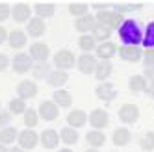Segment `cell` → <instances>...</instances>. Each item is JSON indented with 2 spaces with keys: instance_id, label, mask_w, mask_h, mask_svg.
<instances>
[{
  "instance_id": "cell-1",
  "label": "cell",
  "mask_w": 154,
  "mask_h": 152,
  "mask_svg": "<svg viewBox=\"0 0 154 152\" xmlns=\"http://www.w3.org/2000/svg\"><path fill=\"white\" fill-rule=\"evenodd\" d=\"M119 37L126 47H137L139 43H143V34L134 19L123 20V24L119 26Z\"/></svg>"
},
{
  "instance_id": "cell-2",
  "label": "cell",
  "mask_w": 154,
  "mask_h": 152,
  "mask_svg": "<svg viewBox=\"0 0 154 152\" xmlns=\"http://www.w3.org/2000/svg\"><path fill=\"white\" fill-rule=\"evenodd\" d=\"M11 67L15 72L19 74H24V72H30L34 69V59H32L30 54H24V52H19L17 56L11 59Z\"/></svg>"
},
{
  "instance_id": "cell-3",
  "label": "cell",
  "mask_w": 154,
  "mask_h": 152,
  "mask_svg": "<svg viewBox=\"0 0 154 152\" xmlns=\"http://www.w3.org/2000/svg\"><path fill=\"white\" fill-rule=\"evenodd\" d=\"M97 20H98V24H104L109 30H113V28H119L121 24H123V15L106 9V11H98L97 13Z\"/></svg>"
},
{
  "instance_id": "cell-4",
  "label": "cell",
  "mask_w": 154,
  "mask_h": 152,
  "mask_svg": "<svg viewBox=\"0 0 154 152\" xmlns=\"http://www.w3.org/2000/svg\"><path fill=\"white\" fill-rule=\"evenodd\" d=\"M54 65L58 67V71H69L76 65V58L71 50H60L54 56Z\"/></svg>"
},
{
  "instance_id": "cell-5",
  "label": "cell",
  "mask_w": 154,
  "mask_h": 152,
  "mask_svg": "<svg viewBox=\"0 0 154 152\" xmlns=\"http://www.w3.org/2000/svg\"><path fill=\"white\" fill-rule=\"evenodd\" d=\"M117 54H119V58L121 59H125V61H130V63H136L139 59H143V50L139 47H119L117 48Z\"/></svg>"
},
{
  "instance_id": "cell-6",
  "label": "cell",
  "mask_w": 154,
  "mask_h": 152,
  "mask_svg": "<svg viewBox=\"0 0 154 152\" xmlns=\"http://www.w3.org/2000/svg\"><path fill=\"white\" fill-rule=\"evenodd\" d=\"M19 147L23 150H30V148H35V145L39 143V135L34 132V130H23L19 134Z\"/></svg>"
},
{
  "instance_id": "cell-7",
  "label": "cell",
  "mask_w": 154,
  "mask_h": 152,
  "mask_svg": "<svg viewBox=\"0 0 154 152\" xmlns=\"http://www.w3.org/2000/svg\"><path fill=\"white\" fill-rule=\"evenodd\" d=\"M87 121H89V124L93 126V130H102L109 123V115H108L106 110H93L89 113V119H87Z\"/></svg>"
},
{
  "instance_id": "cell-8",
  "label": "cell",
  "mask_w": 154,
  "mask_h": 152,
  "mask_svg": "<svg viewBox=\"0 0 154 152\" xmlns=\"http://www.w3.org/2000/svg\"><path fill=\"white\" fill-rule=\"evenodd\" d=\"M37 113H39L41 119H45V121H56L58 115H60V108L52 100H45V102H41Z\"/></svg>"
},
{
  "instance_id": "cell-9",
  "label": "cell",
  "mask_w": 154,
  "mask_h": 152,
  "mask_svg": "<svg viewBox=\"0 0 154 152\" xmlns=\"http://www.w3.org/2000/svg\"><path fill=\"white\" fill-rule=\"evenodd\" d=\"M137 117H139V108H137L136 104H125V106H121V110H119V119H121L125 124L136 123Z\"/></svg>"
},
{
  "instance_id": "cell-10",
  "label": "cell",
  "mask_w": 154,
  "mask_h": 152,
  "mask_svg": "<svg viewBox=\"0 0 154 152\" xmlns=\"http://www.w3.org/2000/svg\"><path fill=\"white\" fill-rule=\"evenodd\" d=\"M28 54L32 56V59H35L39 63H47V59L50 56V50H48V47L45 45V43H34V45H30V52Z\"/></svg>"
},
{
  "instance_id": "cell-11",
  "label": "cell",
  "mask_w": 154,
  "mask_h": 152,
  "mask_svg": "<svg viewBox=\"0 0 154 152\" xmlns=\"http://www.w3.org/2000/svg\"><path fill=\"white\" fill-rule=\"evenodd\" d=\"M30 15H32V9L28 4L24 2H20V4H15L11 8V17L15 23H28L30 20Z\"/></svg>"
},
{
  "instance_id": "cell-12",
  "label": "cell",
  "mask_w": 154,
  "mask_h": 152,
  "mask_svg": "<svg viewBox=\"0 0 154 152\" xmlns=\"http://www.w3.org/2000/svg\"><path fill=\"white\" fill-rule=\"evenodd\" d=\"M76 65H78V71L82 74H91L97 69V59H95V56H91V54H82L78 58V61H76Z\"/></svg>"
},
{
  "instance_id": "cell-13",
  "label": "cell",
  "mask_w": 154,
  "mask_h": 152,
  "mask_svg": "<svg viewBox=\"0 0 154 152\" xmlns=\"http://www.w3.org/2000/svg\"><path fill=\"white\" fill-rule=\"evenodd\" d=\"M17 93H19V99H23V100L32 99V96L37 95V85L32 80H24V82H20L17 85Z\"/></svg>"
},
{
  "instance_id": "cell-14",
  "label": "cell",
  "mask_w": 154,
  "mask_h": 152,
  "mask_svg": "<svg viewBox=\"0 0 154 152\" xmlns=\"http://www.w3.org/2000/svg\"><path fill=\"white\" fill-rule=\"evenodd\" d=\"M45 20L35 17V19H30L28 20V26H26V35H32V37H41L43 34H45Z\"/></svg>"
},
{
  "instance_id": "cell-15",
  "label": "cell",
  "mask_w": 154,
  "mask_h": 152,
  "mask_svg": "<svg viewBox=\"0 0 154 152\" xmlns=\"http://www.w3.org/2000/svg\"><path fill=\"white\" fill-rule=\"evenodd\" d=\"M8 43H9V47H11V48L19 50V48L26 47L28 35L24 34L23 30H13V32H9V35H8Z\"/></svg>"
},
{
  "instance_id": "cell-16",
  "label": "cell",
  "mask_w": 154,
  "mask_h": 152,
  "mask_svg": "<svg viewBox=\"0 0 154 152\" xmlns=\"http://www.w3.org/2000/svg\"><path fill=\"white\" fill-rule=\"evenodd\" d=\"M117 48L119 47L115 45V43H112V41H109V43H102V45L97 47V56L100 58L102 61H109L117 54Z\"/></svg>"
},
{
  "instance_id": "cell-17",
  "label": "cell",
  "mask_w": 154,
  "mask_h": 152,
  "mask_svg": "<svg viewBox=\"0 0 154 152\" xmlns=\"http://www.w3.org/2000/svg\"><path fill=\"white\" fill-rule=\"evenodd\" d=\"M39 141L45 148H56L60 143V134L56 130H43V134L39 135Z\"/></svg>"
},
{
  "instance_id": "cell-18",
  "label": "cell",
  "mask_w": 154,
  "mask_h": 152,
  "mask_svg": "<svg viewBox=\"0 0 154 152\" xmlns=\"http://www.w3.org/2000/svg\"><path fill=\"white\" fill-rule=\"evenodd\" d=\"M87 113L84 110H72L69 115H67V123L71 128H82L85 123H87Z\"/></svg>"
},
{
  "instance_id": "cell-19",
  "label": "cell",
  "mask_w": 154,
  "mask_h": 152,
  "mask_svg": "<svg viewBox=\"0 0 154 152\" xmlns=\"http://www.w3.org/2000/svg\"><path fill=\"white\" fill-rule=\"evenodd\" d=\"M97 96H98L100 100H104V102H109V100H113L115 96H117V91H115V87H113L112 84L102 82V84L97 87Z\"/></svg>"
},
{
  "instance_id": "cell-20",
  "label": "cell",
  "mask_w": 154,
  "mask_h": 152,
  "mask_svg": "<svg viewBox=\"0 0 154 152\" xmlns=\"http://www.w3.org/2000/svg\"><path fill=\"white\" fill-rule=\"evenodd\" d=\"M52 102L56 104L58 108H69L72 104V96L69 91H65V89H58V91H54V96H52Z\"/></svg>"
},
{
  "instance_id": "cell-21",
  "label": "cell",
  "mask_w": 154,
  "mask_h": 152,
  "mask_svg": "<svg viewBox=\"0 0 154 152\" xmlns=\"http://www.w3.org/2000/svg\"><path fill=\"white\" fill-rule=\"evenodd\" d=\"M130 139H132V134H130L128 128H117L115 132H113V135H112L113 145H117V147H125V145H128Z\"/></svg>"
},
{
  "instance_id": "cell-22",
  "label": "cell",
  "mask_w": 154,
  "mask_h": 152,
  "mask_svg": "<svg viewBox=\"0 0 154 152\" xmlns=\"http://www.w3.org/2000/svg\"><path fill=\"white\" fill-rule=\"evenodd\" d=\"M85 141H87V145H91V148H98L106 143V135L100 130H91V132L85 134Z\"/></svg>"
},
{
  "instance_id": "cell-23",
  "label": "cell",
  "mask_w": 154,
  "mask_h": 152,
  "mask_svg": "<svg viewBox=\"0 0 154 152\" xmlns=\"http://www.w3.org/2000/svg\"><path fill=\"white\" fill-rule=\"evenodd\" d=\"M149 85V80L145 78L143 74H134L132 78L128 80V87L134 91V93H139V91H145Z\"/></svg>"
},
{
  "instance_id": "cell-24",
  "label": "cell",
  "mask_w": 154,
  "mask_h": 152,
  "mask_svg": "<svg viewBox=\"0 0 154 152\" xmlns=\"http://www.w3.org/2000/svg\"><path fill=\"white\" fill-rule=\"evenodd\" d=\"M74 28L78 30V32H89V30H93L95 28V17L93 15H84V17H80V19H76L74 20Z\"/></svg>"
},
{
  "instance_id": "cell-25",
  "label": "cell",
  "mask_w": 154,
  "mask_h": 152,
  "mask_svg": "<svg viewBox=\"0 0 154 152\" xmlns=\"http://www.w3.org/2000/svg\"><path fill=\"white\" fill-rule=\"evenodd\" d=\"M112 71H113L112 61H100V63H97V69H95V76H97V80L104 82L106 78H109Z\"/></svg>"
},
{
  "instance_id": "cell-26",
  "label": "cell",
  "mask_w": 154,
  "mask_h": 152,
  "mask_svg": "<svg viewBox=\"0 0 154 152\" xmlns=\"http://www.w3.org/2000/svg\"><path fill=\"white\" fill-rule=\"evenodd\" d=\"M69 80V74L67 71H52V74L48 76V85H52V87H60V85H65Z\"/></svg>"
},
{
  "instance_id": "cell-27",
  "label": "cell",
  "mask_w": 154,
  "mask_h": 152,
  "mask_svg": "<svg viewBox=\"0 0 154 152\" xmlns=\"http://www.w3.org/2000/svg\"><path fill=\"white\" fill-rule=\"evenodd\" d=\"M15 139H19L17 128H13V126H6V128L0 130V143H2V145H11Z\"/></svg>"
},
{
  "instance_id": "cell-28",
  "label": "cell",
  "mask_w": 154,
  "mask_h": 152,
  "mask_svg": "<svg viewBox=\"0 0 154 152\" xmlns=\"http://www.w3.org/2000/svg\"><path fill=\"white\" fill-rule=\"evenodd\" d=\"M60 139L63 141L65 145H76V143H78V132H76L74 128L67 126V128H63L60 132Z\"/></svg>"
},
{
  "instance_id": "cell-29",
  "label": "cell",
  "mask_w": 154,
  "mask_h": 152,
  "mask_svg": "<svg viewBox=\"0 0 154 152\" xmlns=\"http://www.w3.org/2000/svg\"><path fill=\"white\" fill-rule=\"evenodd\" d=\"M34 9H35V15H37L39 19H48V17L54 15V4L37 2V4L34 6Z\"/></svg>"
},
{
  "instance_id": "cell-30",
  "label": "cell",
  "mask_w": 154,
  "mask_h": 152,
  "mask_svg": "<svg viewBox=\"0 0 154 152\" xmlns=\"http://www.w3.org/2000/svg\"><path fill=\"white\" fill-rule=\"evenodd\" d=\"M91 35H93L95 41H106V39H109V35H112V30L108 26H104V24H95V28L91 30Z\"/></svg>"
},
{
  "instance_id": "cell-31",
  "label": "cell",
  "mask_w": 154,
  "mask_h": 152,
  "mask_svg": "<svg viewBox=\"0 0 154 152\" xmlns=\"http://www.w3.org/2000/svg\"><path fill=\"white\" fill-rule=\"evenodd\" d=\"M32 72H34V78H35V80H48V76L52 74L48 63H37Z\"/></svg>"
},
{
  "instance_id": "cell-32",
  "label": "cell",
  "mask_w": 154,
  "mask_h": 152,
  "mask_svg": "<svg viewBox=\"0 0 154 152\" xmlns=\"http://www.w3.org/2000/svg\"><path fill=\"white\" fill-rule=\"evenodd\" d=\"M87 9H89V6L84 4V2H72V4H69V13L74 15L76 19L87 15Z\"/></svg>"
},
{
  "instance_id": "cell-33",
  "label": "cell",
  "mask_w": 154,
  "mask_h": 152,
  "mask_svg": "<svg viewBox=\"0 0 154 152\" xmlns=\"http://www.w3.org/2000/svg\"><path fill=\"white\" fill-rule=\"evenodd\" d=\"M141 45L145 47V50L147 48H154V20L147 24V30H145V35H143Z\"/></svg>"
},
{
  "instance_id": "cell-34",
  "label": "cell",
  "mask_w": 154,
  "mask_h": 152,
  "mask_svg": "<svg viewBox=\"0 0 154 152\" xmlns=\"http://www.w3.org/2000/svg\"><path fill=\"white\" fill-rule=\"evenodd\" d=\"M26 110H28V108H26L24 100H23V99H19V96L9 102V113H13V115H20V113L24 115Z\"/></svg>"
},
{
  "instance_id": "cell-35",
  "label": "cell",
  "mask_w": 154,
  "mask_h": 152,
  "mask_svg": "<svg viewBox=\"0 0 154 152\" xmlns=\"http://www.w3.org/2000/svg\"><path fill=\"white\" fill-rule=\"evenodd\" d=\"M37 123H39V113L34 110V108H28L24 111V124L28 128H34V126H37Z\"/></svg>"
},
{
  "instance_id": "cell-36",
  "label": "cell",
  "mask_w": 154,
  "mask_h": 152,
  "mask_svg": "<svg viewBox=\"0 0 154 152\" xmlns=\"http://www.w3.org/2000/svg\"><path fill=\"white\" fill-rule=\"evenodd\" d=\"M78 47L84 50V54H89L95 48V39H93V35H82L78 39Z\"/></svg>"
},
{
  "instance_id": "cell-37",
  "label": "cell",
  "mask_w": 154,
  "mask_h": 152,
  "mask_svg": "<svg viewBox=\"0 0 154 152\" xmlns=\"http://www.w3.org/2000/svg\"><path fill=\"white\" fill-rule=\"evenodd\" d=\"M139 145L143 150H154V132H145L139 139Z\"/></svg>"
},
{
  "instance_id": "cell-38",
  "label": "cell",
  "mask_w": 154,
  "mask_h": 152,
  "mask_svg": "<svg viewBox=\"0 0 154 152\" xmlns=\"http://www.w3.org/2000/svg\"><path fill=\"white\" fill-rule=\"evenodd\" d=\"M143 63H145V67H154V48H147L143 50Z\"/></svg>"
},
{
  "instance_id": "cell-39",
  "label": "cell",
  "mask_w": 154,
  "mask_h": 152,
  "mask_svg": "<svg viewBox=\"0 0 154 152\" xmlns=\"http://www.w3.org/2000/svg\"><path fill=\"white\" fill-rule=\"evenodd\" d=\"M9 15H11V8H9L8 4H4V2H0V23L6 20Z\"/></svg>"
},
{
  "instance_id": "cell-40",
  "label": "cell",
  "mask_w": 154,
  "mask_h": 152,
  "mask_svg": "<svg viewBox=\"0 0 154 152\" xmlns=\"http://www.w3.org/2000/svg\"><path fill=\"white\" fill-rule=\"evenodd\" d=\"M113 9H115V13L123 15L126 11H132V4H113Z\"/></svg>"
},
{
  "instance_id": "cell-41",
  "label": "cell",
  "mask_w": 154,
  "mask_h": 152,
  "mask_svg": "<svg viewBox=\"0 0 154 152\" xmlns=\"http://www.w3.org/2000/svg\"><path fill=\"white\" fill-rule=\"evenodd\" d=\"M9 121H11V113L9 111H0V130L6 128Z\"/></svg>"
},
{
  "instance_id": "cell-42",
  "label": "cell",
  "mask_w": 154,
  "mask_h": 152,
  "mask_svg": "<svg viewBox=\"0 0 154 152\" xmlns=\"http://www.w3.org/2000/svg\"><path fill=\"white\" fill-rule=\"evenodd\" d=\"M9 67V58L6 56V54H0V72L6 71Z\"/></svg>"
},
{
  "instance_id": "cell-43",
  "label": "cell",
  "mask_w": 154,
  "mask_h": 152,
  "mask_svg": "<svg viewBox=\"0 0 154 152\" xmlns=\"http://www.w3.org/2000/svg\"><path fill=\"white\" fill-rule=\"evenodd\" d=\"M143 76H145L149 82H154V67H145V72H143Z\"/></svg>"
},
{
  "instance_id": "cell-44",
  "label": "cell",
  "mask_w": 154,
  "mask_h": 152,
  "mask_svg": "<svg viewBox=\"0 0 154 152\" xmlns=\"http://www.w3.org/2000/svg\"><path fill=\"white\" fill-rule=\"evenodd\" d=\"M8 35H9V34L6 32V28H4V26H0V45H2V43L8 39Z\"/></svg>"
},
{
  "instance_id": "cell-45",
  "label": "cell",
  "mask_w": 154,
  "mask_h": 152,
  "mask_svg": "<svg viewBox=\"0 0 154 152\" xmlns=\"http://www.w3.org/2000/svg\"><path fill=\"white\" fill-rule=\"evenodd\" d=\"M147 95H150V96H154V82H149V85H147Z\"/></svg>"
},
{
  "instance_id": "cell-46",
  "label": "cell",
  "mask_w": 154,
  "mask_h": 152,
  "mask_svg": "<svg viewBox=\"0 0 154 152\" xmlns=\"http://www.w3.org/2000/svg\"><path fill=\"white\" fill-rule=\"evenodd\" d=\"M9 152H24L20 147H13V148H9Z\"/></svg>"
},
{
  "instance_id": "cell-47",
  "label": "cell",
  "mask_w": 154,
  "mask_h": 152,
  "mask_svg": "<svg viewBox=\"0 0 154 152\" xmlns=\"http://www.w3.org/2000/svg\"><path fill=\"white\" fill-rule=\"evenodd\" d=\"M0 152H9V148H6V145L0 143Z\"/></svg>"
},
{
  "instance_id": "cell-48",
  "label": "cell",
  "mask_w": 154,
  "mask_h": 152,
  "mask_svg": "<svg viewBox=\"0 0 154 152\" xmlns=\"http://www.w3.org/2000/svg\"><path fill=\"white\" fill-rule=\"evenodd\" d=\"M58 152H72L71 148H61V150H58Z\"/></svg>"
},
{
  "instance_id": "cell-49",
  "label": "cell",
  "mask_w": 154,
  "mask_h": 152,
  "mask_svg": "<svg viewBox=\"0 0 154 152\" xmlns=\"http://www.w3.org/2000/svg\"><path fill=\"white\" fill-rule=\"evenodd\" d=\"M85 152H98V150H97V148H87Z\"/></svg>"
}]
</instances>
